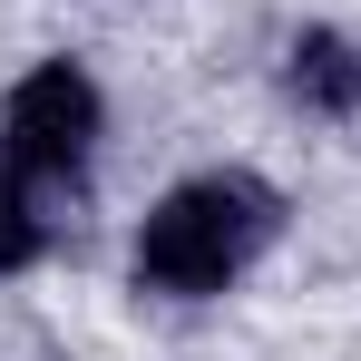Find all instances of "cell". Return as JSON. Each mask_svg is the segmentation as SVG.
<instances>
[{
	"instance_id": "cell-4",
	"label": "cell",
	"mask_w": 361,
	"mask_h": 361,
	"mask_svg": "<svg viewBox=\"0 0 361 361\" xmlns=\"http://www.w3.org/2000/svg\"><path fill=\"white\" fill-rule=\"evenodd\" d=\"M39 244H49V225H39V205H30V185L0 166V274H20V264H39Z\"/></svg>"
},
{
	"instance_id": "cell-1",
	"label": "cell",
	"mask_w": 361,
	"mask_h": 361,
	"mask_svg": "<svg viewBox=\"0 0 361 361\" xmlns=\"http://www.w3.org/2000/svg\"><path fill=\"white\" fill-rule=\"evenodd\" d=\"M274 235H283V195L264 176H244V166H215V176H185L176 195L147 205L127 274H137V293L205 302V293H225V283H244Z\"/></svg>"
},
{
	"instance_id": "cell-3",
	"label": "cell",
	"mask_w": 361,
	"mask_h": 361,
	"mask_svg": "<svg viewBox=\"0 0 361 361\" xmlns=\"http://www.w3.org/2000/svg\"><path fill=\"white\" fill-rule=\"evenodd\" d=\"M283 88H293V108H312V118H361V49L342 30H302L293 59H283Z\"/></svg>"
},
{
	"instance_id": "cell-2",
	"label": "cell",
	"mask_w": 361,
	"mask_h": 361,
	"mask_svg": "<svg viewBox=\"0 0 361 361\" xmlns=\"http://www.w3.org/2000/svg\"><path fill=\"white\" fill-rule=\"evenodd\" d=\"M98 78L78 59H39L10 98H0V166L30 195H78L88 157H98Z\"/></svg>"
}]
</instances>
